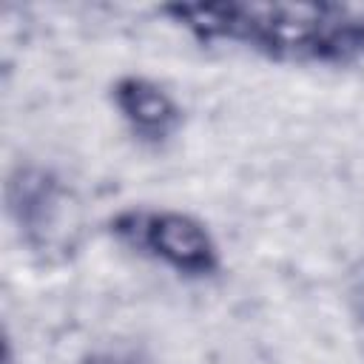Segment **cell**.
<instances>
[{"label":"cell","mask_w":364,"mask_h":364,"mask_svg":"<svg viewBox=\"0 0 364 364\" xmlns=\"http://www.w3.org/2000/svg\"><path fill=\"white\" fill-rule=\"evenodd\" d=\"M179 14L205 34L253 40L273 51L324 57L364 48V9L353 6H196Z\"/></svg>","instance_id":"obj_1"},{"label":"cell","mask_w":364,"mask_h":364,"mask_svg":"<svg viewBox=\"0 0 364 364\" xmlns=\"http://www.w3.org/2000/svg\"><path fill=\"white\" fill-rule=\"evenodd\" d=\"M145 245L154 247L165 262L188 273H208L216 264V253L208 233L179 213L151 216L145 228Z\"/></svg>","instance_id":"obj_2"},{"label":"cell","mask_w":364,"mask_h":364,"mask_svg":"<svg viewBox=\"0 0 364 364\" xmlns=\"http://www.w3.org/2000/svg\"><path fill=\"white\" fill-rule=\"evenodd\" d=\"M117 100H119L122 111L128 114V119L145 134H165L176 119L173 102L151 82L128 80L119 85Z\"/></svg>","instance_id":"obj_3"}]
</instances>
